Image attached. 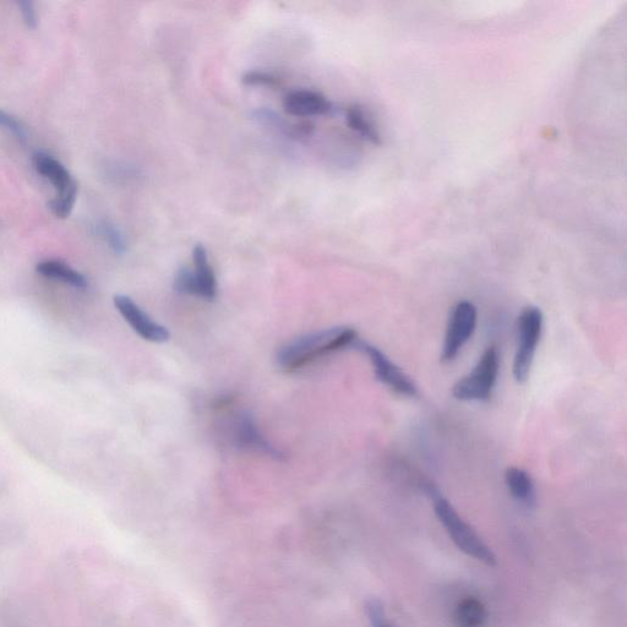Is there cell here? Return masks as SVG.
I'll return each mask as SVG.
<instances>
[{
	"label": "cell",
	"instance_id": "cell-1",
	"mask_svg": "<svg viewBox=\"0 0 627 627\" xmlns=\"http://www.w3.org/2000/svg\"><path fill=\"white\" fill-rule=\"evenodd\" d=\"M357 340V331L352 327L337 326L315 331L312 334L294 338L280 348L276 361L281 369L293 372V370L302 369L305 365L313 363L326 354L352 347Z\"/></svg>",
	"mask_w": 627,
	"mask_h": 627
},
{
	"label": "cell",
	"instance_id": "cell-2",
	"mask_svg": "<svg viewBox=\"0 0 627 627\" xmlns=\"http://www.w3.org/2000/svg\"><path fill=\"white\" fill-rule=\"evenodd\" d=\"M427 492L432 496L436 517L456 547L471 558L481 561L484 565L495 566L496 556L493 550L482 541L481 537L473 531L467 522L463 521L462 517L457 514L455 507L438 490L429 487Z\"/></svg>",
	"mask_w": 627,
	"mask_h": 627
},
{
	"label": "cell",
	"instance_id": "cell-3",
	"mask_svg": "<svg viewBox=\"0 0 627 627\" xmlns=\"http://www.w3.org/2000/svg\"><path fill=\"white\" fill-rule=\"evenodd\" d=\"M500 367L499 353L489 347L472 372L452 387V395L463 402H485L492 397Z\"/></svg>",
	"mask_w": 627,
	"mask_h": 627
},
{
	"label": "cell",
	"instance_id": "cell-4",
	"mask_svg": "<svg viewBox=\"0 0 627 627\" xmlns=\"http://www.w3.org/2000/svg\"><path fill=\"white\" fill-rule=\"evenodd\" d=\"M543 324L541 309L527 307L522 310L517 323V350L514 361V376L517 383H526L530 378L534 356L542 337Z\"/></svg>",
	"mask_w": 627,
	"mask_h": 627
},
{
	"label": "cell",
	"instance_id": "cell-5",
	"mask_svg": "<svg viewBox=\"0 0 627 627\" xmlns=\"http://www.w3.org/2000/svg\"><path fill=\"white\" fill-rule=\"evenodd\" d=\"M352 347L367 354L369 361L372 362L376 379H378L381 384H384L389 387L390 390L401 396L414 398L419 395L418 387L414 384L411 376L403 372L400 367H397L378 347L359 340V338L353 343Z\"/></svg>",
	"mask_w": 627,
	"mask_h": 627
},
{
	"label": "cell",
	"instance_id": "cell-6",
	"mask_svg": "<svg viewBox=\"0 0 627 627\" xmlns=\"http://www.w3.org/2000/svg\"><path fill=\"white\" fill-rule=\"evenodd\" d=\"M477 316V308L468 301H462L452 309L441 361L449 363L459 356L462 348L471 340L474 331H476Z\"/></svg>",
	"mask_w": 627,
	"mask_h": 627
},
{
	"label": "cell",
	"instance_id": "cell-7",
	"mask_svg": "<svg viewBox=\"0 0 627 627\" xmlns=\"http://www.w3.org/2000/svg\"><path fill=\"white\" fill-rule=\"evenodd\" d=\"M114 305L132 329L144 340L154 343H163L169 340L171 334L165 326L155 323L132 298L118 294L113 298Z\"/></svg>",
	"mask_w": 627,
	"mask_h": 627
},
{
	"label": "cell",
	"instance_id": "cell-8",
	"mask_svg": "<svg viewBox=\"0 0 627 627\" xmlns=\"http://www.w3.org/2000/svg\"><path fill=\"white\" fill-rule=\"evenodd\" d=\"M32 163H34L37 173L47 179L56 189V196L79 192L78 182L69 172V169L56 157L48 155L46 152H36L32 156Z\"/></svg>",
	"mask_w": 627,
	"mask_h": 627
},
{
	"label": "cell",
	"instance_id": "cell-9",
	"mask_svg": "<svg viewBox=\"0 0 627 627\" xmlns=\"http://www.w3.org/2000/svg\"><path fill=\"white\" fill-rule=\"evenodd\" d=\"M233 435L237 445L241 447L259 451L261 454L272 457V459L281 460L283 457L282 452L271 445L269 440L261 434L258 424H256L252 414L248 412L238 414L236 421H234Z\"/></svg>",
	"mask_w": 627,
	"mask_h": 627
},
{
	"label": "cell",
	"instance_id": "cell-10",
	"mask_svg": "<svg viewBox=\"0 0 627 627\" xmlns=\"http://www.w3.org/2000/svg\"><path fill=\"white\" fill-rule=\"evenodd\" d=\"M283 108L294 117L323 116L332 109L331 102L319 92L310 90H294L287 94Z\"/></svg>",
	"mask_w": 627,
	"mask_h": 627
},
{
	"label": "cell",
	"instance_id": "cell-11",
	"mask_svg": "<svg viewBox=\"0 0 627 627\" xmlns=\"http://www.w3.org/2000/svg\"><path fill=\"white\" fill-rule=\"evenodd\" d=\"M506 487L512 499L526 509H533L537 504V490L531 474L519 467H510L505 474Z\"/></svg>",
	"mask_w": 627,
	"mask_h": 627
},
{
	"label": "cell",
	"instance_id": "cell-12",
	"mask_svg": "<svg viewBox=\"0 0 627 627\" xmlns=\"http://www.w3.org/2000/svg\"><path fill=\"white\" fill-rule=\"evenodd\" d=\"M194 259V276L196 285H198L199 298L205 301H214L217 297V281L214 270L209 263L204 245H196L193 253Z\"/></svg>",
	"mask_w": 627,
	"mask_h": 627
},
{
	"label": "cell",
	"instance_id": "cell-13",
	"mask_svg": "<svg viewBox=\"0 0 627 627\" xmlns=\"http://www.w3.org/2000/svg\"><path fill=\"white\" fill-rule=\"evenodd\" d=\"M37 274L43 277L51 278L54 281H61L65 285L78 288V290H86L89 287L87 278L80 274L79 271L73 269L68 264L59 260H46L36 266Z\"/></svg>",
	"mask_w": 627,
	"mask_h": 627
},
{
	"label": "cell",
	"instance_id": "cell-14",
	"mask_svg": "<svg viewBox=\"0 0 627 627\" xmlns=\"http://www.w3.org/2000/svg\"><path fill=\"white\" fill-rule=\"evenodd\" d=\"M487 618V608L481 599L467 597L457 604L454 623L456 627H484Z\"/></svg>",
	"mask_w": 627,
	"mask_h": 627
},
{
	"label": "cell",
	"instance_id": "cell-15",
	"mask_svg": "<svg viewBox=\"0 0 627 627\" xmlns=\"http://www.w3.org/2000/svg\"><path fill=\"white\" fill-rule=\"evenodd\" d=\"M347 123L351 129L362 138L372 141L374 144H378L380 141V135L378 129L374 127V124L367 117V114L361 107L352 106L347 111Z\"/></svg>",
	"mask_w": 627,
	"mask_h": 627
},
{
	"label": "cell",
	"instance_id": "cell-16",
	"mask_svg": "<svg viewBox=\"0 0 627 627\" xmlns=\"http://www.w3.org/2000/svg\"><path fill=\"white\" fill-rule=\"evenodd\" d=\"M95 233L109 245L114 254L124 255L127 253V239H125L123 232L114 223L109 221L98 222L95 226Z\"/></svg>",
	"mask_w": 627,
	"mask_h": 627
},
{
	"label": "cell",
	"instance_id": "cell-17",
	"mask_svg": "<svg viewBox=\"0 0 627 627\" xmlns=\"http://www.w3.org/2000/svg\"><path fill=\"white\" fill-rule=\"evenodd\" d=\"M253 117L255 121H258L259 124L264 125V127L277 130V132L282 134L296 136L297 138L296 127H290L275 111H271L269 108L256 109V111L253 112Z\"/></svg>",
	"mask_w": 627,
	"mask_h": 627
},
{
	"label": "cell",
	"instance_id": "cell-18",
	"mask_svg": "<svg viewBox=\"0 0 627 627\" xmlns=\"http://www.w3.org/2000/svg\"><path fill=\"white\" fill-rule=\"evenodd\" d=\"M174 290L185 294V296L199 297L198 285L194 276V271H190L188 267H182L174 278Z\"/></svg>",
	"mask_w": 627,
	"mask_h": 627
},
{
	"label": "cell",
	"instance_id": "cell-19",
	"mask_svg": "<svg viewBox=\"0 0 627 627\" xmlns=\"http://www.w3.org/2000/svg\"><path fill=\"white\" fill-rule=\"evenodd\" d=\"M364 609L370 627H397L387 619L384 605L378 599H369Z\"/></svg>",
	"mask_w": 627,
	"mask_h": 627
},
{
	"label": "cell",
	"instance_id": "cell-20",
	"mask_svg": "<svg viewBox=\"0 0 627 627\" xmlns=\"http://www.w3.org/2000/svg\"><path fill=\"white\" fill-rule=\"evenodd\" d=\"M0 128L7 130L21 143H25L27 136H29L26 125L19 118L13 116L12 113L5 112L3 109H0Z\"/></svg>",
	"mask_w": 627,
	"mask_h": 627
},
{
	"label": "cell",
	"instance_id": "cell-21",
	"mask_svg": "<svg viewBox=\"0 0 627 627\" xmlns=\"http://www.w3.org/2000/svg\"><path fill=\"white\" fill-rule=\"evenodd\" d=\"M242 80L245 85L249 86H276L280 83L276 76L266 72H259V70L248 72L243 76Z\"/></svg>",
	"mask_w": 627,
	"mask_h": 627
},
{
	"label": "cell",
	"instance_id": "cell-22",
	"mask_svg": "<svg viewBox=\"0 0 627 627\" xmlns=\"http://www.w3.org/2000/svg\"><path fill=\"white\" fill-rule=\"evenodd\" d=\"M21 15H23L24 23L29 29H36L38 25V15L35 3L31 0H20L18 2Z\"/></svg>",
	"mask_w": 627,
	"mask_h": 627
}]
</instances>
